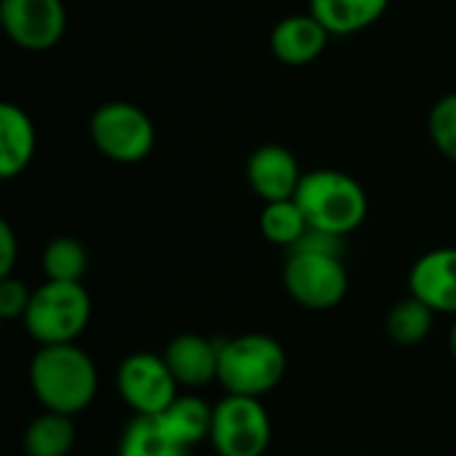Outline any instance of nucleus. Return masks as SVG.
Here are the masks:
<instances>
[{"mask_svg": "<svg viewBox=\"0 0 456 456\" xmlns=\"http://www.w3.org/2000/svg\"><path fill=\"white\" fill-rule=\"evenodd\" d=\"M211 446L219 456H265L273 441V422L262 398L224 395L214 406Z\"/></svg>", "mask_w": 456, "mask_h": 456, "instance_id": "nucleus-7", "label": "nucleus"}, {"mask_svg": "<svg viewBox=\"0 0 456 456\" xmlns=\"http://www.w3.org/2000/svg\"><path fill=\"white\" fill-rule=\"evenodd\" d=\"M409 294L425 302L436 315L456 318V246L433 248L411 265Z\"/></svg>", "mask_w": 456, "mask_h": 456, "instance_id": "nucleus-11", "label": "nucleus"}, {"mask_svg": "<svg viewBox=\"0 0 456 456\" xmlns=\"http://www.w3.org/2000/svg\"><path fill=\"white\" fill-rule=\"evenodd\" d=\"M219 347L222 339H208L203 334H176L166 350L163 358L179 382V387H206L216 382L219 374Z\"/></svg>", "mask_w": 456, "mask_h": 456, "instance_id": "nucleus-13", "label": "nucleus"}, {"mask_svg": "<svg viewBox=\"0 0 456 456\" xmlns=\"http://www.w3.org/2000/svg\"><path fill=\"white\" fill-rule=\"evenodd\" d=\"M291 251H315V254H329V256H342L345 254V238L326 232V230H315L310 227L305 232V238L291 248Z\"/></svg>", "mask_w": 456, "mask_h": 456, "instance_id": "nucleus-24", "label": "nucleus"}, {"mask_svg": "<svg viewBox=\"0 0 456 456\" xmlns=\"http://www.w3.org/2000/svg\"><path fill=\"white\" fill-rule=\"evenodd\" d=\"M390 8V0H310V13L329 29V35H358L374 27Z\"/></svg>", "mask_w": 456, "mask_h": 456, "instance_id": "nucleus-15", "label": "nucleus"}, {"mask_svg": "<svg viewBox=\"0 0 456 456\" xmlns=\"http://www.w3.org/2000/svg\"><path fill=\"white\" fill-rule=\"evenodd\" d=\"M259 230H262L265 240L291 251L310 230V222H307L305 211L299 208V203L291 198V200L265 203V208L259 214Z\"/></svg>", "mask_w": 456, "mask_h": 456, "instance_id": "nucleus-21", "label": "nucleus"}, {"mask_svg": "<svg viewBox=\"0 0 456 456\" xmlns=\"http://www.w3.org/2000/svg\"><path fill=\"white\" fill-rule=\"evenodd\" d=\"M40 270L45 281L56 283H83L88 273V248L72 235H56L45 243L40 254Z\"/></svg>", "mask_w": 456, "mask_h": 456, "instance_id": "nucleus-19", "label": "nucleus"}, {"mask_svg": "<svg viewBox=\"0 0 456 456\" xmlns=\"http://www.w3.org/2000/svg\"><path fill=\"white\" fill-rule=\"evenodd\" d=\"M94 313L91 294L83 283H56L45 281L32 291L29 307L24 313L27 334L40 345H75L88 329Z\"/></svg>", "mask_w": 456, "mask_h": 456, "instance_id": "nucleus-4", "label": "nucleus"}, {"mask_svg": "<svg viewBox=\"0 0 456 456\" xmlns=\"http://www.w3.org/2000/svg\"><path fill=\"white\" fill-rule=\"evenodd\" d=\"M329 29L307 11L283 16L270 32V51L286 67L313 64L329 45Z\"/></svg>", "mask_w": 456, "mask_h": 456, "instance_id": "nucleus-12", "label": "nucleus"}, {"mask_svg": "<svg viewBox=\"0 0 456 456\" xmlns=\"http://www.w3.org/2000/svg\"><path fill=\"white\" fill-rule=\"evenodd\" d=\"M286 371L289 358L275 337L251 331L222 339L216 382L227 395L265 398L283 382Z\"/></svg>", "mask_w": 456, "mask_h": 456, "instance_id": "nucleus-2", "label": "nucleus"}, {"mask_svg": "<svg viewBox=\"0 0 456 456\" xmlns=\"http://www.w3.org/2000/svg\"><path fill=\"white\" fill-rule=\"evenodd\" d=\"M428 134L433 147L446 158L456 163V91L441 96L428 115Z\"/></svg>", "mask_w": 456, "mask_h": 456, "instance_id": "nucleus-22", "label": "nucleus"}, {"mask_svg": "<svg viewBox=\"0 0 456 456\" xmlns=\"http://www.w3.org/2000/svg\"><path fill=\"white\" fill-rule=\"evenodd\" d=\"M16 256H19V240L16 232L8 222H0V278L13 275L16 267Z\"/></svg>", "mask_w": 456, "mask_h": 456, "instance_id": "nucleus-25", "label": "nucleus"}, {"mask_svg": "<svg viewBox=\"0 0 456 456\" xmlns=\"http://www.w3.org/2000/svg\"><path fill=\"white\" fill-rule=\"evenodd\" d=\"M29 299H32V289L8 275V278H0V315L5 321H16V318H24L27 307H29Z\"/></svg>", "mask_w": 456, "mask_h": 456, "instance_id": "nucleus-23", "label": "nucleus"}, {"mask_svg": "<svg viewBox=\"0 0 456 456\" xmlns=\"http://www.w3.org/2000/svg\"><path fill=\"white\" fill-rule=\"evenodd\" d=\"M302 166L297 155L283 144H262L248 155L246 182L256 198L265 203L291 200L302 184Z\"/></svg>", "mask_w": 456, "mask_h": 456, "instance_id": "nucleus-10", "label": "nucleus"}, {"mask_svg": "<svg viewBox=\"0 0 456 456\" xmlns=\"http://www.w3.org/2000/svg\"><path fill=\"white\" fill-rule=\"evenodd\" d=\"M0 27L16 48L51 51L67 32L64 0H0Z\"/></svg>", "mask_w": 456, "mask_h": 456, "instance_id": "nucleus-9", "label": "nucleus"}, {"mask_svg": "<svg viewBox=\"0 0 456 456\" xmlns=\"http://www.w3.org/2000/svg\"><path fill=\"white\" fill-rule=\"evenodd\" d=\"M449 350H452V355H454L456 361V318L454 323H452V331H449Z\"/></svg>", "mask_w": 456, "mask_h": 456, "instance_id": "nucleus-26", "label": "nucleus"}, {"mask_svg": "<svg viewBox=\"0 0 456 456\" xmlns=\"http://www.w3.org/2000/svg\"><path fill=\"white\" fill-rule=\"evenodd\" d=\"M166 433L182 444L184 449L198 446L200 441L211 438V422H214V406H208L200 395H176V401L158 417Z\"/></svg>", "mask_w": 456, "mask_h": 456, "instance_id": "nucleus-16", "label": "nucleus"}, {"mask_svg": "<svg viewBox=\"0 0 456 456\" xmlns=\"http://www.w3.org/2000/svg\"><path fill=\"white\" fill-rule=\"evenodd\" d=\"M37 150V131L24 107L13 102L0 104V176L16 179L27 171Z\"/></svg>", "mask_w": 456, "mask_h": 456, "instance_id": "nucleus-14", "label": "nucleus"}, {"mask_svg": "<svg viewBox=\"0 0 456 456\" xmlns=\"http://www.w3.org/2000/svg\"><path fill=\"white\" fill-rule=\"evenodd\" d=\"M21 446H24L27 456H69L72 446H75L72 417L43 411L40 417H35L27 425V430L21 436Z\"/></svg>", "mask_w": 456, "mask_h": 456, "instance_id": "nucleus-18", "label": "nucleus"}, {"mask_svg": "<svg viewBox=\"0 0 456 456\" xmlns=\"http://www.w3.org/2000/svg\"><path fill=\"white\" fill-rule=\"evenodd\" d=\"M283 289L299 307L326 313L342 305L350 289V278L342 256L289 251L283 265Z\"/></svg>", "mask_w": 456, "mask_h": 456, "instance_id": "nucleus-6", "label": "nucleus"}, {"mask_svg": "<svg viewBox=\"0 0 456 456\" xmlns=\"http://www.w3.org/2000/svg\"><path fill=\"white\" fill-rule=\"evenodd\" d=\"M91 142L99 155L112 163H142L155 150V123L134 102L112 99L94 110L88 123Z\"/></svg>", "mask_w": 456, "mask_h": 456, "instance_id": "nucleus-5", "label": "nucleus"}, {"mask_svg": "<svg viewBox=\"0 0 456 456\" xmlns=\"http://www.w3.org/2000/svg\"><path fill=\"white\" fill-rule=\"evenodd\" d=\"M433 321H436V313L419 302L417 297H406L401 302H395L387 313V321H385V329H387V337L401 345V347H414L419 342H425L433 331Z\"/></svg>", "mask_w": 456, "mask_h": 456, "instance_id": "nucleus-20", "label": "nucleus"}, {"mask_svg": "<svg viewBox=\"0 0 456 456\" xmlns=\"http://www.w3.org/2000/svg\"><path fill=\"white\" fill-rule=\"evenodd\" d=\"M115 387L134 417H160L179 395V382L174 379L166 358L144 350L120 361Z\"/></svg>", "mask_w": 456, "mask_h": 456, "instance_id": "nucleus-8", "label": "nucleus"}, {"mask_svg": "<svg viewBox=\"0 0 456 456\" xmlns=\"http://www.w3.org/2000/svg\"><path fill=\"white\" fill-rule=\"evenodd\" d=\"M190 449L176 444L158 417H131L118 441V456H187Z\"/></svg>", "mask_w": 456, "mask_h": 456, "instance_id": "nucleus-17", "label": "nucleus"}, {"mask_svg": "<svg viewBox=\"0 0 456 456\" xmlns=\"http://www.w3.org/2000/svg\"><path fill=\"white\" fill-rule=\"evenodd\" d=\"M294 200L305 211L310 227L342 238L355 232L369 216V195L363 184L337 168L305 171Z\"/></svg>", "mask_w": 456, "mask_h": 456, "instance_id": "nucleus-3", "label": "nucleus"}, {"mask_svg": "<svg viewBox=\"0 0 456 456\" xmlns=\"http://www.w3.org/2000/svg\"><path fill=\"white\" fill-rule=\"evenodd\" d=\"M29 387L45 411L75 417L94 403L99 393V371L94 358L77 347V342L51 345L32 355Z\"/></svg>", "mask_w": 456, "mask_h": 456, "instance_id": "nucleus-1", "label": "nucleus"}, {"mask_svg": "<svg viewBox=\"0 0 456 456\" xmlns=\"http://www.w3.org/2000/svg\"><path fill=\"white\" fill-rule=\"evenodd\" d=\"M214 456H219V454H214Z\"/></svg>", "mask_w": 456, "mask_h": 456, "instance_id": "nucleus-27", "label": "nucleus"}]
</instances>
